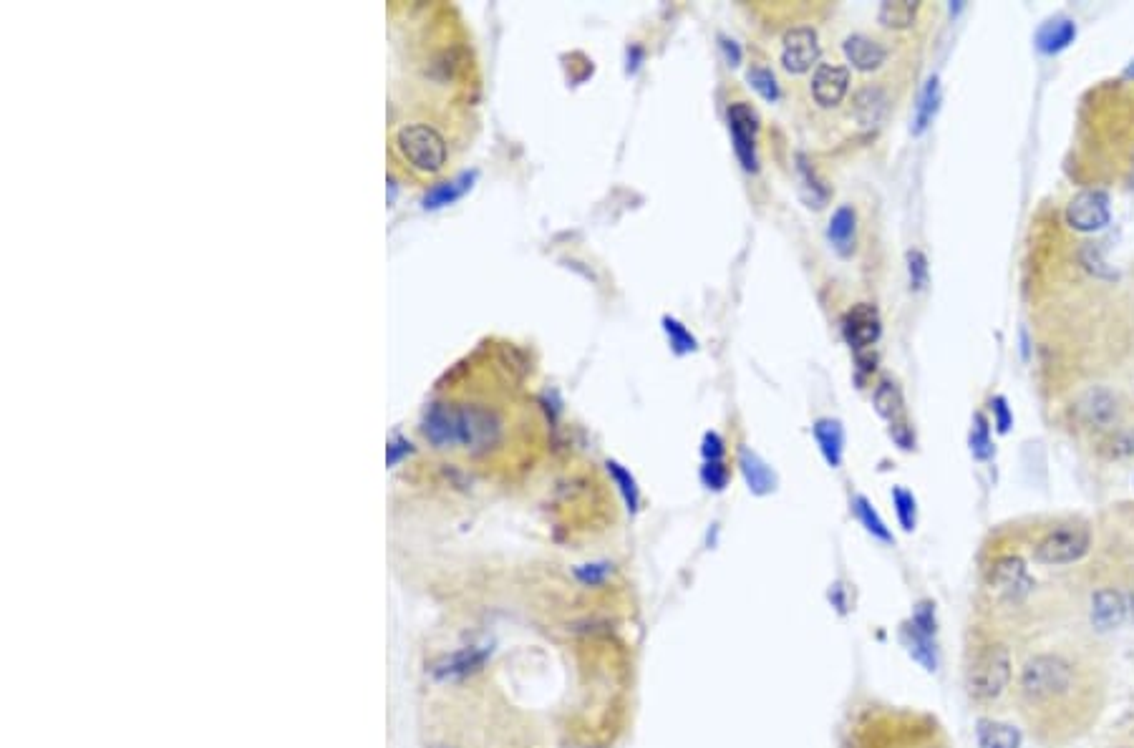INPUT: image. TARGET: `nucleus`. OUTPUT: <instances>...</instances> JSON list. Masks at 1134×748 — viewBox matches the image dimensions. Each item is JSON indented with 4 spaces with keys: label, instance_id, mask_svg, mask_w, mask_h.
Returning <instances> with one entry per match:
<instances>
[{
    "label": "nucleus",
    "instance_id": "obj_15",
    "mask_svg": "<svg viewBox=\"0 0 1134 748\" xmlns=\"http://www.w3.org/2000/svg\"><path fill=\"white\" fill-rule=\"evenodd\" d=\"M1074 38H1077V26L1071 21H1066V18H1059V21H1049L1039 28V33H1036V46H1039L1041 53H1049L1051 56V53L1064 51Z\"/></svg>",
    "mask_w": 1134,
    "mask_h": 748
},
{
    "label": "nucleus",
    "instance_id": "obj_27",
    "mask_svg": "<svg viewBox=\"0 0 1134 748\" xmlns=\"http://www.w3.org/2000/svg\"><path fill=\"white\" fill-rule=\"evenodd\" d=\"M971 449H973V454L978 456V459H991V454H993L991 434H988V424L981 414L976 416V426H973Z\"/></svg>",
    "mask_w": 1134,
    "mask_h": 748
},
{
    "label": "nucleus",
    "instance_id": "obj_18",
    "mask_svg": "<svg viewBox=\"0 0 1134 748\" xmlns=\"http://www.w3.org/2000/svg\"><path fill=\"white\" fill-rule=\"evenodd\" d=\"M741 471H744V479L746 484H749V489L754 494H769L774 489V474L772 469H769L767 464H764L762 459L756 454H751L749 449L741 451Z\"/></svg>",
    "mask_w": 1134,
    "mask_h": 748
},
{
    "label": "nucleus",
    "instance_id": "obj_11",
    "mask_svg": "<svg viewBox=\"0 0 1134 748\" xmlns=\"http://www.w3.org/2000/svg\"><path fill=\"white\" fill-rule=\"evenodd\" d=\"M845 56L860 71H875L888 58V48L882 46L877 38L865 36V33H852L845 41Z\"/></svg>",
    "mask_w": 1134,
    "mask_h": 748
},
{
    "label": "nucleus",
    "instance_id": "obj_5",
    "mask_svg": "<svg viewBox=\"0 0 1134 748\" xmlns=\"http://www.w3.org/2000/svg\"><path fill=\"white\" fill-rule=\"evenodd\" d=\"M1109 197L1102 189H1084L1066 207V220L1079 232H1097L1109 225Z\"/></svg>",
    "mask_w": 1134,
    "mask_h": 748
},
{
    "label": "nucleus",
    "instance_id": "obj_26",
    "mask_svg": "<svg viewBox=\"0 0 1134 748\" xmlns=\"http://www.w3.org/2000/svg\"><path fill=\"white\" fill-rule=\"evenodd\" d=\"M749 81H751V86H754V89L759 91V94H762L767 101H774L779 96L777 79H774V74L769 71V68H764V66L749 68Z\"/></svg>",
    "mask_w": 1134,
    "mask_h": 748
},
{
    "label": "nucleus",
    "instance_id": "obj_6",
    "mask_svg": "<svg viewBox=\"0 0 1134 748\" xmlns=\"http://www.w3.org/2000/svg\"><path fill=\"white\" fill-rule=\"evenodd\" d=\"M935 610L933 605H918L910 618L908 625V645L910 653L918 663H923L928 670H935L938 665V645H935Z\"/></svg>",
    "mask_w": 1134,
    "mask_h": 748
},
{
    "label": "nucleus",
    "instance_id": "obj_33",
    "mask_svg": "<svg viewBox=\"0 0 1134 748\" xmlns=\"http://www.w3.org/2000/svg\"><path fill=\"white\" fill-rule=\"evenodd\" d=\"M993 414H996V426L1001 434H1006L1008 429H1011V421H1014V416H1011V411H1008V403L1006 398L998 396L996 401H993Z\"/></svg>",
    "mask_w": 1134,
    "mask_h": 748
},
{
    "label": "nucleus",
    "instance_id": "obj_1",
    "mask_svg": "<svg viewBox=\"0 0 1134 748\" xmlns=\"http://www.w3.org/2000/svg\"><path fill=\"white\" fill-rule=\"evenodd\" d=\"M1112 663L1102 638L1064 630L1029 645L1019 660L1011 706L1016 726L1039 748H1071L1102 723L1112 701Z\"/></svg>",
    "mask_w": 1134,
    "mask_h": 748
},
{
    "label": "nucleus",
    "instance_id": "obj_19",
    "mask_svg": "<svg viewBox=\"0 0 1134 748\" xmlns=\"http://www.w3.org/2000/svg\"><path fill=\"white\" fill-rule=\"evenodd\" d=\"M1082 414L1084 419L1089 421V424H1097V426H1107L1109 421L1114 419V411H1117V406H1114V398L1109 396L1107 391H1092L1084 396L1082 401Z\"/></svg>",
    "mask_w": 1134,
    "mask_h": 748
},
{
    "label": "nucleus",
    "instance_id": "obj_20",
    "mask_svg": "<svg viewBox=\"0 0 1134 748\" xmlns=\"http://www.w3.org/2000/svg\"><path fill=\"white\" fill-rule=\"evenodd\" d=\"M915 13H918V3L913 0H888L880 6L877 18L885 28H908L913 26Z\"/></svg>",
    "mask_w": 1134,
    "mask_h": 748
},
{
    "label": "nucleus",
    "instance_id": "obj_16",
    "mask_svg": "<svg viewBox=\"0 0 1134 748\" xmlns=\"http://www.w3.org/2000/svg\"><path fill=\"white\" fill-rule=\"evenodd\" d=\"M855 210L840 207L830 220V240L842 257H850L855 250Z\"/></svg>",
    "mask_w": 1134,
    "mask_h": 748
},
{
    "label": "nucleus",
    "instance_id": "obj_8",
    "mask_svg": "<svg viewBox=\"0 0 1134 748\" xmlns=\"http://www.w3.org/2000/svg\"><path fill=\"white\" fill-rule=\"evenodd\" d=\"M850 89V71L840 63H819L812 76V96L822 109L842 104Z\"/></svg>",
    "mask_w": 1134,
    "mask_h": 748
},
{
    "label": "nucleus",
    "instance_id": "obj_31",
    "mask_svg": "<svg viewBox=\"0 0 1134 748\" xmlns=\"http://www.w3.org/2000/svg\"><path fill=\"white\" fill-rule=\"evenodd\" d=\"M1107 454L1117 456V459L1134 454V429H1124L1119 434H1114L1107 441Z\"/></svg>",
    "mask_w": 1134,
    "mask_h": 748
},
{
    "label": "nucleus",
    "instance_id": "obj_35",
    "mask_svg": "<svg viewBox=\"0 0 1134 748\" xmlns=\"http://www.w3.org/2000/svg\"><path fill=\"white\" fill-rule=\"evenodd\" d=\"M724 48H726V53H729L731 63H739V48L734 46V41H731V43L724 41Z\"/></svg>",
    "mask_w": 1134,
    "mask_h": 748
},
{
    "label": "nucleus",
    "instance_id": "obj_4",
    "mask_svg": "<svg viewBox=\"0 0 1134 748\" xmlns=\"http://www.w3.org/2000/svg\"><path fill=\"white\" fill-rule=\"evenodd\" d=\"M399 152L404 154L406 162L421 174H439L447 164V142L444 136L429 124H411L404 126L396 136Z\"/></svg>",
    "mask_w": 1134,
    "mask_h": 748
},
{
    "label": "nucleus",
    "instance_id": "obj_34",
    "mask_svg": "<svg viewBox=\"0 0 1134 748\" xmlns=\"http://www.w3.org/2000/svg\"><path fill=\"white\" fill-rule=\"evenodd\" d=\"M704 456L709 461H721V456H724V446H721V439L716 434H706Z\"/></svg>",
    "mask_w": 1134,
    "mask_h": 748
},
{
    "label": "nucleus",
    "instance_id": "obj_29",
    "mask_svg": "<svg viewBox=\"0 0 1134 748\" xmlns=\"http://www.w3.org/2000/svg\"><path fill=\"white\" fill-rule=\"evenodd\" d=\"M701 479H704V484L709 489L721 492V489L726 487V482H729V471H726L724 461H706L704 471H701Z\"/></svg>",
    "mask_w": 1134,
    "mask_h": 748
},
{
    "label": "nucleus",
    "instance_id": "obj_25",
    "mask_svg": "<svg viewBox=\"0 0 1134 748\" xmlns=\"http://www.w3.org/2000/svg\"><path fill=\"white\" fill-rule=\"evenodd\" d=\"M893 502H895V512H898V519L900 524H903L905 532H913L915 529V497L908 492V489L898 487L893 489Z\"/></svg>",
    "mask_w": 1134,
    "mask_h": 748
},
{
    "label": "nucleus",
    "instance_id": "obj_17",
    "mask_svg": "<svg viewBox=\"0 0 1134 748\" xmlns=\"http://www.w3.org/2000/svg\"><path fill=\"white\" fill-rule=\"evenodd\" d=\"M814 439H817L819 449H822V454H825L827 464L840 466L842 446H845V434H842V426L832 419L817 421V426H814Z\"/></svg>",
    "mask_w": 1134,
    "mask_h": 748
},
{
    "label": "nucleus",
    "instance_id": "obj_22",
    "mask_svg": "<svg viewBox=\"0 0 1134 748\" xmlns=\"http://www.w3.org/2000/svg\"><path fill=\"white\" fill-rule=\"evenodd\" d=\"M852 504H855L852 509H855L857 519H860L862 527H865L867 532L872 534V537L882 539V542H893V534H890V529L885 527V522L880 519V514L872 509V504L867 502L865 497H855V502H852Z\"/></svg>",
    "mask_w": 1134,
    "mask_h": 748
},
{
    "label": "nucleus",
    "instance_id": "obj_7",
    "mask_svg": "<svg viewBox=\"0 0 1134 748\" xmlns=\"http://www.w3.org/2000/svg\"><path fill=\"white\" fill-rule=\"evenodd\" d=\"M819 58V38L812 26H797L787 31L782 43V66L787 74H807Z\"/></svg>",
    "mask_w": 1134,
    "mask_h": 748
},
{
    "label": "nucleus",
    "instance_id": "obj_23",
    "mask_svg": "<svg viewBox=\"0 0 1134 748\" xmlns=\"http://www.w3.org/2000/svg\"><path fill=\"white\" fill-rule=\"evenodd\" d=\"M938 101H940L938 79H930L928 86H925V89H923V94H920L918 111H915V134H923L925 126L930 124V119H933L935 109H938Z\"/></svg>",
    "mask_w": 1134,
    "mask_h": 748
},
{
    "label": "nucleus",
    "instance_id": "obj_30",
    "mask_svg": "<svg viewBox=\"0 0 1134 748\" xmlns=\"http://www.w3.org/2000/svg\"><path fill=\"white\" fill-rule=\"evenodd\" d=\"M663 323H666L668 335H671V346L676 348L678 353H686V351H693V348H696V340L691 338V333H686V328H683L681 323H676V320H671V318H666Z\"/></svg>",
    "mask_w": 1134,
    "mask_h": 748
},
{
    "label": "nucleus",
    "instance_id": "obj_28",
    "mask_svg": "<svg viewBox=\"0 0 1134 748\" xmlns=\"http://www.w3.org/2000/svg\"><path fill=\"white\" fill-rule=\"evenodd\" d=\"M610 572H613V565H608V562H593V565H580L578 570H575V577H578L583 585H603L605 580L610 577Z\"/></svg>",
    "mask_w": 1134,
    "mask_h": 748
},
{
    "label": "nucleus",
    "instance_id": "obj_10",
    "mask_svg": "<svg viewBox=\"0 0 1134 748\" xmlns=\"http://www.w3.org/2000/svg\"><path fill=\"white\" fill-rule=\"evenodd\" d=\"M842 330H845L847 343L860 353L865 351V348H870L872 343L880 338V315H877V310L872 308V305L860 303L845 315Z\"/></svg>",
    "mask_w": 1134,
    "mask_h": 748
},
{
    "label": "nucleus",
    "instance_id": "obj_14",
    "mask_svg": "<svg viewBox=\"0 0 1134 748\" xmlns=\"http://www.w3.org/2000/svg\"><path fill=\"white\" fill-rule=\"evenodd\" d=\"M852 111H855V119L862 126L880 124L882 116L888 114V96L880 86H862L855 94V101H852Z\"/></svg>",
    "mask_w": 1134,
    "mask_h": 748
},
{
    "label": "nucleus",
    "instance_id": "obj_24",
    "mask_svg": "<svg viewBox=\"0 0 1134 748\" xmlns=\"http://www.w3.org/2000/svg\"><path fill=\"white\" fill-rule=\"evenodd\" d=\"M608 471H610V476L615 479V484H618V489H620V494H623L628 509H633V512H636L638 502H641V492H638V487H636V479H633V476H630L628 471L623 469V466L615 464V461H610Z\"/></svg>",
    "mask_w": 1134,
    "mask_h": 748
},
{
    "label": "nucleus",
    "instance_id": "obj_32",
    "mask_svg": "<svg viewBox=\"0 0 1134 748\" xmlns=\"http://www.w3.org/2000/svg\"><path fill=\"white\" fill-rule=\"evenodd\" d=\"M908 262H910V280H913V288L923 290L925 283H928V260H925L923 252L915 250L908 255Z\"/></svg>",
    "mask_w": 1134,
    "mask_h": 748
},
{
    "label": "nucleus",
    "instance_id": "obj_21",
    "mask_svg": "<svg viewBox=\"0 0 1134 748\" xmlns=\"http://www.w3.org/2000/svg\"><path fill=\"white\" fill-rule=\"evenodd\" d=\"M875 408H877V414H880L882 419H888V421H895L900 414H903V398H900V391L895 388V383L882 381L880 386H877Z\"/></svg>",
    "mask_w": 1134,
    "mask_h": 748
},
{
    "label": "nucleus",
    "instance_id": "obj_13",
    "mask_svg": "<svg viewBox=\"0 0 1134 748\" xmlns=\"http://www.w3.org/2000/svg\"><path fill=\"white\" fill-rule=\"evenodd\" d=\"M1021 728L996 718H981L976 728L978 748H1016L1021 743Z\"/></svg>",
    "mask_w": 1134,
    "mask_h": 748
},
{
    "label": "nucleus",
    "instance_id": "obj_9",
    "mask_svg": "<svg viewBox=\"0 0 1134 748\" xmlns=\"http://www.w3.org/2000/svg\"><path fill=\"white\" fill-rule=\"evenodd\" d=\"M731 134H734L736 154H739L744 169H756V114L749 104L736 101L729 109Z\"/></svg>",
    "mask_w": 1134,
    "mask_h": 748
},
{
    "label": "nucleus",
    "instance_id": "obj_12",
    "mask_svg": "<svg viewBox=\"0 0 1134 748\" xmlns=\"http://www.w3.org/2000/svg\"><path fill=\"white\" fill-rule=\"evenodd\" d=\"M484 660H487V650H479V648L459 650V653H452V655H447V658H441L439 663L434 665V675L441 680L464 678V675H469V673H474V670L482 668Z\"/></svg>",
    "mask_w": 1134,
    "mask_h": 748
},
{
    "label": "nucleus",
    "instance_id": "obj_3",
    "mask_svg": "<svg viewBox=\"0 0 1134 748\" xmlns=\"http://www.w3.org/2000/svg\"><path fill=\"white\" fill-rule=\"evenodd\" d=\"M1094 532L1084 519H1056L1044 524L1029 544V560L1044 570L1074 572L1092 555Z\"/></svg>",
    "mask_w": 1134,
    "mask_h": 748
},
{
    "label": "nucleus",
    "instance_id": "obj_2",
    "mask_svg": "<svg viewBox=\"0 0 1134 748\" xmlns=\"http://www.w3.org/2000/svg\"><path fill=\"white\" fill-rule=\"evenodd\" d=\"M1026 645L996 620L981 615L976 633L971 635L963 663V686L971 703L981 708H996L1011 701L1016 670Z\"/></svg>",
    "mask_w": 1134,
    "mask_h": 748
}]
</instances>
